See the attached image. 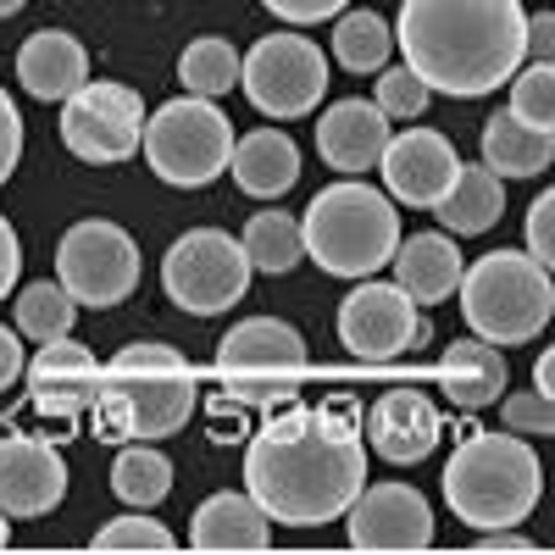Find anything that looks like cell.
I'll return each mask as SVG.
<instances>
[{
	"label": "cell",
	"instance_id": "cell-38",
	"mask_svg": "<svg viewBox=\"0 0 555 555\" xmlns=\"http://www.w3.org/2000/svg\"><path fill=\"white\" fill-rule=\"evenodd\" d=\"M261 7L289 28H311V23H334L350 0H261Z\"/></svg>",
	"mask_w": 555,
	"mask_h": 555
},
{
	"label": "cell",
	"instance_id": "cell-26",
	"mask_svg": "<svg viewBox=\"0 0 555 555\" xmlns=\"http://www.w3.org/2000/svg\"><path fill=\"white\" fill-rule=\"evenodd\" d=\"M500 211H505V178L489 172L483 162H478V167L461 162V172H455V183H450V195L434 206V217L444 222V234H455V240L489 234V228L500 222Z\"/></svg>",
	"mask_w": 555,
	"mask_h": 555
},
{
	"label": "cell",
	"instance_id": "cell-33",
	"mask_svg": "<svg viewBox=\"0 0 555 555\" xmlns=\"http://www.w3.org/2000/svg\"><path fill=\"white\" fill-rule=\"evenodd\" d=\"M512 112L555 133V62H528L512 73Z\"/></svg>",
	"mask_w": 555,
	"mask_h": 555
},
{
	"label": "cell",
	"instance_id": "cell-10",
	"mask_svg": "<svg viewBox=\"0 0 555 555\" xmlns=\"http://www.w3.org/2000/svg\"><path fill=\"white\" fill-rule=\"evenodd\" d=\"M250 272L256 267L245 256V240H234L228 228H190L162 256V289L178 311L217 317V311L245 300Z\"/></svg>",
	"mask_w": 555,
	"mask_h": 555
},
{
	"label": "cell",
	"instance_id": "cell-11",
	"mask_svg": "<svg viewBox=\"0 0 555 555\" xmlns=\"http://www.w3.org/2000/svg\"><path fill=\"white\" fill-rule=\"evenodd\" d=\"M56 278L67 295L89 311H112L139 289V245L122 222L83 217L73 222L56 245Z\"/></svg>",
	"mask_w": 555,
	"mask_h": 555
},
{
	"label": "cell",
	"instance_id": "cell-37",
	"mask_svg": "<svg viewBox=\"0 0 555 555\" xmlns=\"http://www.w3.org/2000/svg\"><path fill=\"white\" fill-rule=\"evenodd\" d=\"M17 162H23V112L12 101V89H0V190L12 183Z\"/></svg>",
	"mask_w": 555,
	"mask_h": 555
},
{
	"label": "cell",
	"instance_id": "cell-31",
	"mask_svg": "<svg viewBox=\"0 0 555 555\" xmlns=\"http://www.w3.org/2000/svg\"><path fill=\"white\" fill-rule=\"evenodd\" d=\"M78 322V300L67 295L62 278H39V284H23L17 295V334L34 339V345H51V339H67Z\"/></svg>",
	"mask_w": 555,
	"mask_h": 555
},
{
	"label": "cell",
	"instance_id": "cell-39",
	"mask_svg": "<svg viewBox=\"0 0 555 555\" xmlns=\"http://www.w3.org/2000/svg\"><path fill=\"white\" fill-rule=\"evenodd\" d=\"M17 272H23V240H17L12 217L0 211V300H12V284H17Z\"/></svg>",
	"mask_w": 555,
	"mask_h": 555
},
{
	"label": "cell",
	"instance_id": "cell-22",
	"mask_svg": "<svg viewBox=\"0 0 555 555\" xmlns=\"http://www.w3.org/2000/svg\"><path fill=\"white\" fill-rule=\"evenodd\" d=\"M389 267H395V284H400L416 306H444V300L461 289V272H467L455 234H444V228H428V234L400 240V250H395Z\"/></svg>",
	"mask_w": 555,
	"mask_h": 555
},
{
	"label": "cell",
	"instance_id": "cell-17",
	"mask_svg": "<svg viewBox=\"0 0 555 555\" xmlns=\"http://www.w3.org/2000/svg\"><path fill=\"white\" fill-rule=\"evenodd\" d=\"M439 405L423 395V389H389L373 400L366 411V444H373L378 461L389 467H416V461H428L439 450Z\"/></svg>",
	"mask_w": 555,
	"mask_h": 555
},
{
	"label": "cell",
	"instance_id": "cell-27",
	"mask_svg": "<svg viewBox=\"0 0 555 555\" xmlns=\"http://www.w3.org/2000/svg\"><path fill=\"white\" fill-rule=\"evenodd\" d=\"M328 56H334L345 73H356V78L384 73L389 56H395V28H389L378 12H366V7H345V12L334 17V34H328Z\"/></svg>",
	"mask_w": 555,
	"mask_h": 555
},
{
	"label": "cell",
	"instance_id": "cell-20",
	"mask_svg": "<svg viewBox=\"0 0 555 555\" xmlns=\"http://www.w3.org/2000/svg\"><path fill=\"white\" fill-rule=\"evenodd\" d=\"M272 544V517L261 512V500L245 489H217L201 500V512L190 517V550L206 555H261Z\"/></svg>",
	"mask_w": 555,
	"mask_h": 555
},
{
	"label": "cell",
	"instance_id": "cell-12",
	"mask_svg": "<svg viewBox=\"0 0 555 555\" xmlns=\"http://www.w3.org/2000/svg\"><path fill=\"white\" fill-rule=\"evenodd\" d=\"M62 145L89 167H117L145 145V101L128 83L89 78L62 101Z\"/></svg>",
	"mask_w": 555,
	"mask_h": 555
},
{
	"label": "cell",
	"instance_id": "cell-3",
	"mask_svg": "<svg viewBox=\"0 0 555 555\" xmlns=\"http://www.w3.org/2000/svg\"><path fill=\"white\" fill-rule=\"evenodd\" d=\"M201 405V378L183 350L162 339L122 345L101 366V389L89 405V423L106 444H133V439H167L183 434Z\"/></svg>",
	"mask_w": 555,
	"mask_h": 555
},
{
	"label": "cell",
	"instance_id": "cell-1",
	"mask_svg": "<svg viewBox=\"0 0 555 555\" xmlns=\"http://www.w3.org/2000/svg\"><path fill=\"white\" fill-rule=\"evenodd\" d=\"M245 489L284 528L345 522L350 500L366 489V434L350 405L284 411L250 434Z\"/></svg>",
	"mask_w": 555,
	"mask_h": 555
},
{
	"label": "cell",
	"instance_id": "cell-40",
	"mask_svg": "<svg viewBox=\"0 0 555 555\" xmlns=\"http://www.w3.org/2000/svg\"><path fill=\"white\" fill-rule=\"evenodd\" d=\"M23 373H28V361H23V334L0 322V395H7Z\"/></svg>",
	"mask_w": 555,
	"mask_h": 555
},
{
	"label": "cell",
	"instance_id": "cell-23",
	"mask_svg": "<svg viewBox=\"0 0 555 555\" xmlns=\"http://www.w3.org/2000/svg\"><path fill=\"white\" fill-rule=\"evenodd\" d=\"M228 172H234V183L250 201H278L300 183V145L284 128H250L245 139H234Z\"/></svg>",
	"mask_w": 555,
	"mask_h": 555
},
{
	"label": "cell",
	"instance_id": "cell-8",
	"mask_svg": "<svg viewBox=\"0 0 555 555\" xmlns=\"http://www.w3.org/2000/svg\"><path fill=\"white\" fill-rule=\"evenodd\" d=\"M306 339L284 317H245L217 345V378L245 405H278L306 384Z\"/></svg>",
	"mask_w": 555,
	"mask_h": 555
},
{
	"label": "cell",
	"instance_id": "cell-13",
	"mask_svg": "<svg viewBox=\"0 0 555 555\" xmlns=\"http://www.w3.org/2000/svg\"><path fill=\"white\" fill-rule=\"evenodd\" d=\"M434 339V322L416 311V300L400 289V284H361L339 300V345L356 356V361H395L416 345Z\"/></svg>",
	"mask_w": 555,
	"mask_h": 555
},
{
	"label": "cell",
	"instance_id": "cell-29",
	"mask_svg": "<svg viewBox=\"0 0 555 555\" xmlns=\"http://www.w3.org/2000/svg\"><path fill=\"white\" fill-rule=\"evenodd\" d=\"M240 73H245V56L222 34L190 39V44H183V56H178V83L190 89V95H206V101L228 95V89L240 83Z\"/></svg>",
	"mask_w": 555,
	"mask_h": 555
},
{
	"label": "cell",
	"instance_id": "cell-16",
	"mask_svg": "<svg viewBox=\"0 0 555 555\" xmlns=\"http://www.w3.org/2000/svg\"><path fill=\"white\" fill-rule=\"evenodd\" d=\"M67 500V461L39 434L0 439V512L7 517H44Z\"/></svg>",
	"mask_w": 555,
	"mask_h": 555
},
{
	"label": "cell",
	"instance_id": "cell-19",
	"mask_svg": "<svg viewBox=\"0 0 555 555\" xmlns=\"http://www.w3.org/2000/svg\"><path fill=\"white\" fill-rule=\"evenodd\" d=\"M95 389H101V361L89 345H73V334L39 345V356L28 361V395L44 416L67 423V416L95 405Z\"/></svg>",
	"mask_w": 555,
	"mask_h": 555
},
{
	"label": "cell",
	"instance_id": "cell-32",
	"mask_svg": "<svg viewBox=\"0 0 555 555\" xmlns=\"http://www.w3.org/2000/svg\"><path fill=\"white\" fill-rule=\"evenodd\" d=\"M95 550H106V555H145V550L167 555V550H178V539H172L167 522H156L145 512H128V517H117L95 533Z\"/></svg>",
	"mask_w": 555,
	"mask_h": 555
},
{
	"label": "cell",
	"instance_id": "cell-7",
	"mask_svg": "<svg viewBox=\"0 0 555 555\" xmlns=\"http://www.w3.org/2000/svg\"><path fill=\"white\" fill-rule=\"evenodd\" d=\"M139 151H145V167L172 190H206L234 162V122L222 117L217 101L183 89L178 101H162L145 117V145Z\"/></svg>",
	"mask_w": 555,
	"mask_h": 555
},
{
	"label": "cell",
	"instance_id": "cell-41",
	"mask_svg": "<svg viewBox=\"0 0 555 555\" xmlns=\"http://www.w3.org/2000/svg\"><path fill=\"white\" fill-rule=\"evenodd\" d=\"M528 62H555V12H528Z\"/></svg>",
	"mask_w": 555,
	"mask_h": 555
},
{
	"label": "cell",
	"instance_id": "cell-25",
	"mask_svg": "<svg viewBox=\"0 0 555 555\" xmlns=\"http://www.w3.org/2000/svg\"><path fill=\"white\" fill-rule=\"evenodd\" d=\"M478 145H483V167L500 172V178H539V172L555 162V133L522 122L512 106L494 112V117L483 122Z\"/></svg>",
	"mask_w": 555,
	"mask_h": 555
},
{
	"label": "cell",
	"instance_id": "cell-5",
	"mask_svg": "<svg viewBox=\"0 0 555 555\" xmlns=\"http://www.w3.org/2000/svg\"><path fill=\"white\" fill-rule=\"evenodd\" d=\"M300 234H306V256L322 272L373 278L400 250V211H395L389 190H373L361 178H339V183L311 195V206L300 217Z\"/></svg>",
	"mask_w": 555,
	"mask_h": 555
},
{
	"label": "cell",
	"instance_id": "cell-6",
	"mask_svg": "<svg viewBox=\"0 0 555 555\" xmlns=\"http://www.w3.org/2000/svg\"><path fill=\"white\" fill-rule=\"evenodd\" d=\"M461 317L489 345H528L555 317V272L528 250H489L461 272Z\"/></svg>",
	"mask_w": 555,
	"mask_h": 555
},
{
	"label": "cell",
	"instance_id": "cell-14",
	"mask_svg": "<svg viewBox=\"0 0 555 555\" xmlns=\"http://www.w3.org/2000/svg\"><path fill=\"white\" fill-rule=\"evenodd\" d=\"M350 550L366 555H405L434 544V505L411 483H366L345 512Z\"/></svg>",
	"mask_w": 555,
	"mask_h": 555
},
{
	"label": "cell",
	"instance_id": "cell-24",
	"mask_svg": "<svg viewBox=\"0 0 555 555\" xmlns=\"http://www.w3.org/2000/svg\"><path fill=\"white\" fill-rule=\"evenodd\" d=\"M505 384H512V366H505L500 345H489L478 334L444 345V356H439V389L450 395V405L483 411V405H494L505 395Z\"/></svg>",
	"mask_w": 555,
	"mask_h": 555
},
{
	"label": "cell",
	"instance_id": "cell-34",
	"mask_svg": "<svg viewBox=\"0 0 555 555\" xmlns=\"http://www.w3.org/2000/svg\"><path fill=\"white\" fill-rule=\"evenodd\" d=\"M373 101L384 106V117H389V122H416V117L428 112L434 89H428L423 78H416V73H411V67L400 62V67H384V73H378V89H373Z\"/></svg>",
	"mask_w": 555,
	"mask_h": 555
},
{
	"label": "cell",
	"instance_id": "cell-30",
	"mask_svg": "<svg viewBox=\"0 0 555 555\" xmlns=\"http://www.w3.org/2000/svg\"><path fill=\"white\" fill-rule=\"evenodd\" d=\"M245 256H250V267L256 272H295L300 261H306V234H300V217H289V211H256L250 222H245Z\"/></svg>",
	"mask_w": 555,
	"mask_h": 555
},
{
	"label": "cell",
	"instance_id": "cell-2",
	"mask_svg": "<svg viewBox=\"0 0 555 555\" xmlns=\"http://www.w3.org/2000/svg\"><path fill=\"white\" fill-rule=\"evenodd\" d=\"M395 44L434 95L478 101L528 62L522 0H405Z\"/></svg>",
	"mask_w": 555,
	"mask_h": 555
},
{
	"label": "cell",
	"instance_id": "cell-15",
	"mask_svg": "<svg viewBox=\"0 0 555 555\" xmlns=\"http://www.w3.org/2000/svg\"><path fill=\"white\" fill-rule=\"evenodd\" d=\"M378 172H384L389 201H400L411 211H434L450 195L461 156L439 128H400V133H389V151H384Z\"/></svg>",
	"mask_w": 555,
	"mask_h": 555
},
{
	"label": "cell",
	"instance_id": "cell-43",
	"mask_svg": "<svg viewBox=\"0 0 555 555\" xmlns=\"http://www.w3.org/2000/svg\"><path fill=\"white\" fill-rule=\"evenodd\" d=\"M533 389L555 400V345H550V350H544V356L533 361Z\"/></svg>",
	"mask_w": 555,
	"mask_h": 555
},
{
	"label": "cell",
	"instance_id": "cell-18",
	"mask_svg": "<svg viewBox=\"0 0 555 555\" xmlns=\"http://www.w3.org/2000/svg\"><path fill=\"white\" fill-rule=\"evenodd\" d=\"M389 133H395V128H389V117H384L378 101L345 95V101H334L328 112H322V122H317V151H322V162H328L334 172L361 178L366 167L384 162Z\"/></svg>",
	"mask_w": 555,
	"mask_h": 555
},
{
	"label": "cell",
	"instance_id": "cell-36",
	"mask_svg": "<svg viewBox=\"0 0 555 555\" xmlns=\"http://www.w3.org/2000/svg\"><path fill=\"white\" fill-rule=\"evenodd\" d=\"M528 256H539L555 272V183L528 206Z\"/></svg>",
	"mask_w": 555,
	"mask_h": 555
},
{
	"label": "cell",
	"instance_id": "cell-45",
	"mask_svg": "<svg viewBox=\"0 0 555 555\" xmlns=\"http://www.w3.org/2000/svg\"><path fill=\"white\" fill-rule=\"evenodd\" d=\"M28 0H0V17H12V12H23Z\"/></svg>",
	"mask_w": 555,
	"mask_h": 555
},
{
	"label": "cell",
	"instance_id": "cell-28",
	"mask_svg": "<svg viewBox=\"0 0 555 555\" xmlns=\"http://www.w3.org/2000/svg\"><path fill=\"white\" fill-rule=\"evenodd\" d=\"M112 494L122 505H133V512H151V505H162L172 494V461L151 439L122 444L117 461H112Z\"/></svg>",
	"mask_w": 555,
	"mask_h": 555
},
{
	"label": "cell",
	"instance_id": "cell-4",
	"mask_svg": "<svg viewBox=\"0 0 555 555\" xmlns=\"http://www.w3.org/2000/svg\"><path fill=\"white\" fill-rule=\"evenodd\" d=\"M544 494V461L517 428H478L455 444L444 461V500L450 512L489 533V528H517L533 517Z\"/></svg>",
	"mask_w": 555,
	"mask_h": 555
},
{
	"label": "cell",
	"instance_id": "cell-35",
	"mask_svg": "<svg viewBox=\"0 0 555 555\" xmlns=\"http://www.w3.org/2000/svg\"><path fill=\"white\" fill-rule=\"evenodd\" d=\"M500 423L517 428V434H544V439H555V400L539 395V389L500 395Z\"/></svg>",
	"mask_w": 555,
	"mask_h": 555
},
{
	"label": "cell",
	"instance_id": "cell-9",
	"mask_svg": "<svg viewBox=\"0 0 555 555\" xmlns=\"http://www.w3.org/2000/svg\"><path fill=\"white\" fill-rule=\"evenodd\" d=\"M328 73H334V56H322L317 39H306V34H261L245 51L240 89L261 117L295 122V117H311L322 106V95H328V83H334Z\"/></svg>",
	"mask_w": 555,
	"mask_h": 555
},
{
	"label": "cell",
	"instance_id": "cell-44",
	"mask_svg": "<svg viewBox=\"0 0 555 555\" xmlns=\"http://www.w3.org/2000/svg\"><path fill=\"white\" fill-rule=\"evenodd\" d=\"M7 544H12V517L0 512V550H7Z\"/></svg>",
	"mask_w": 555,
	"mask_h": 555
},
{
	"label": "cell",
	"instance_id": "cell-42",
	"mask_svg": "<svg viewBox=\"0 0 555 555\" xmlns=\"http://www.w3.org/2000/svg\"><path fill=\"white\" fill-rule=\"evenodd\" d=\"M478 550H512V555H528V550H533V539H528V533H517V528H489V533L478 539Z\"/></svg>",
	"mask_w": 555,
	"mask_h": 555
},
{
	"label": "cell",
	"instance_id": "cell-21",
	"mask_svg": "<svg viewBox=\"0 0 555 555\" xmlns=\"http://www.w3.org/2000/svg\"><path fill=\"white\" fill-rule=\"evenodd\" d=\"M17 83L28 89L34 101H44V106L67 101L73 89L89 83V51H83V39L67 34V28L28 34L23 51H17Z\"/></svg>",
	"mask_w": 555,
	"mask_h": 555
}]
</instances>
